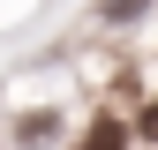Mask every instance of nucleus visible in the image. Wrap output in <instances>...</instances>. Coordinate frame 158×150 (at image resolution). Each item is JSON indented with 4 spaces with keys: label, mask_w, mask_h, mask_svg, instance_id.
I'll use <instances>...</instances> for the list:
<instances>
[{
    "label": "nucleus",
    "mask_w": 158,
    "mask_h": 150,
    "mask_svg": "<svg viewBox=\"0 0 158 150\" xmlns=\"http://www.w3.org/2000/svg\"><path fill=\"white\" fill-rule=\"evenodd\" d=\"M83 150H128V128L113 120V112H98V120H90V135H83Z\"/></svg>",
    "instance_id": "obj_1"
},
{
    "label": "nucleus",
    "mask_w": 158,
    "mask_h": 150,
    "mask_svg": "<svg viewBox=\"0 0 158 150\" xmlns=\"http://www.w3.org/2000/svg\"><path fill=\"white\" fill-rule=\"evenodd\" d=\"M143 8H151V0H106V8H98V23H113V30H121V23H135Z\"/></svg>",
    "instance_id": "obj_2"
},
{
    "label": "nucleus",
    "mask_w": 158,
    "mask_h": 150,
    "mask_svg": "<svg viewBox=\"0 0 158 150\" xmlns=\"http://www.w3.org/2000/svg\"><path fill=\"white\" fill-rule=\"evenodd\" d=\"M135 128H143V135H151V143H158V98H151V105H143V120H135Z\"/></svg>",
    "instance_id": "obj_3"
}]
</instances>
